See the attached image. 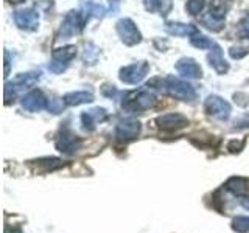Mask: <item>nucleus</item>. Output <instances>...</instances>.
Returning <instances> with one entry per match:
<instances>
[{"instance_id": "12", "label": "nucleus", "mask_w": 249, "mask_h": 233, "mask_svg": "<svg viewBox=\"0 0 249 233\" xmlns=\"http://www.w3.org/2000/svg\"><path fill=\"white\" fill-rule=\"evenodd\" d=\"M158 126L162 131H167V132H175L179 129H184L185 126H189V118L182 114H165V115H160L158 120Z\"/></svg>"}, {"instance_id": "17", "label": "nucleus", "mask_w": 249, "mask_h": 233, "mask_svg": "<svg viewBox=\"0 0 249 233\" xmlns=\"http://www.w3.org/2000/svg\"><path fill=\"white\" fill-rule=\"evenodd\" d=\"M212 49H213V50H210L209 56H207L209 64H210V67H212L216 73L223 75V73H226V72L229 70V64H228V62H226V59L223 58V51H221L220 47H218L216 44H213Z\"/></svg>"}, {"instance_id": "19", "label": "nucleus", "mask_w": 249, "mask_h": 233, "mask_svg": "<svg viewBox=\"0 0 249 233\" xmlns=\"http://www.w3.org/2000/svg\"><path fill=\"white\" fill-rule=\"evenodd\" d=\"M224 186H226V190H229L232 194H235V196H245L249 191V181L246 177L233 176L228 179V182H226Z\"/></svg>"}, {"instance_id": "13", "label": "nucleus", "mask_w": 249, "mask_h": 233, "mask_svg": "<svg viewBox=\"0 0 249 233\" xmlns=\"http://www.w3.org/2000/svg\"><path fill=\"white\" fill-rule=\"evenodd\" d=\"M14 22L22 30L35 31L39 25V14L35 10H19L14 14Z\"/></svg>"}, {"instance_id": "30", "label": "nucleus", "mask_w": 249, "mask_h": 233, "mask_svg": "<svg viewBox=\"0 0 249 233\" xmlns=\"http://www.w3.org/2000/svg\"><path fill=\"white\" fill-rule=\"evenodd\" d=\"M241 205H243L246 210H249V199H241Z\"/></svg>"}, {"instance_id": "20", "label": "nucleus", "mask_w": 249, "mask_h": 233, "mask_svg": "<svg viewBox=\"0 0 249 233\" xmlns=\"http://www.w3.org/2000/svg\"><path fill=\"white\" fill-rule=\"evenodd\" d=\"M62 100H64V103L67 106H80L86 103H92L93 95H92V92H88V90H76V92L66 93V95L62 97Z\"/></svg>"}, {"instance_id": "1", "label": "nucleus", "mask_w": 249, "mask_h": 233, "mask_svg": "<svg viewBox=\"0 0 249 233\" xmlns=\"http://www.w3.org/2000/svg\"><path fill=\"white\" fill-rule=\"evenodd\" d=\"M153 83H158L159 85L156 89H159L163 92H167L170 97H175L178 100H182V101H195L196 100V90L195 87L187 81L179 80V78H173V76H168V78H156L153 80Z\"/></svg>"}, {"instance_id": "29", "label": "nucleus", "mask_w": 249, "mask_h": 233, "mask_svg": "<svg viewBox=\"0 0 249 233\" xmlns=\"http://www.w3.org/2000/svg\"><path fill=\"white\" fill-rule=\"evenodd\" d=\"M243 145H245V140H241V142H231L229 143V146H228V150L231 151V152H238V151H241V148H243Z\"/></svg>"}, {"instance_id": "7", "label": "nucleus", "mask_w": 249, "mask_h": 233, "mask_svg": "<svg viewBox=\"0 0 249 233\" xmlns=\"http://www.w3.org/2000/svg\"><path fill=\"white\" fill-rule=\"evenodd\" d=\"M81 145H83V140L69 128L62 129L59 137L56 138V150L62 154H67V155L75 154L81 148Z\"/></svg>"}, {"instance_id": "18", "label": "nucleus", "mask_w": 249, "mask_h": 233, "mask_svg": "<svg viewBox=\"0 0 249 233\" xmlns=\"http://www.w3.org/2000/svg\"><path fill=\"white\" fill-rule=\"evenodd\" d=\"M165 30L170 34L179 36V37H192L193 34L198 33V28L190 23H179V22H167L165 23Z\"/></svg>"}, {"instance_id": "23", "label": "nucleus", "mask_w": 249, "mask_h": 233, "mask_svg": "<svg viewBox=\"0 0 249 233\" xmlns=\"http://www.w3.org/2000/svg\"><path fill=\"white\" fill-rule=\"evenodd\" d=\"M232 230L237 233H249V216H237L232 219Z\"/></svg>"}, {"instance_id": "22", "label": "nucleus", "mask_w": 249, "mask_h": 233, "mask_svg": "<svg viewBox=\"0 0 249 233\" xmlns=\"http://www.w3.org/2000/svg\"><path fill=\"white\" fill-rule=\"evenodd\" d=\"M190 44L193 45V47H196V49H199V50H206V49H212L213 47V42L210 41L209 37H206V36H202L199 31L196 34H193L192 37H190Z\"/></svg>"}, {"instance_id": "21", "label": "nucleus", "mask_w": 249, "mask_h": 233, "mask_svg": "<svg viewBox=\"0 0 249 233\" xmlns=\"http://www.w3.org/2000/svg\"><path fill=\"white\" fill-rule=\"evenodd\" d=\"M143 5L146 8V11L150 13H160V14H168L171 2L170 0H143Z\"/></svg>"}, {"instance_id": "11", "label": "nucleus", "mask_w": 249, "mask_h": 233, "mask_svg": "<svg viewBox=\"0 0 249 233\" xmlns=\"http://www.w3.org/2000/svg\"><path fill=\"white\" fill-rule=\"evenodd\" d=\"M22 103V107L25 109L27 112H41L44 109H47V103H49V98H45V95L41 92V90H30L28 93L22 97L20 100Z\"/></svg>"}, {"instance_id": "10", "label": "nucleus", "mask_w": 249, "mask_h": 233, "mask_svg": "<svg viewBox=\"0 0 249 233\" xmlns=\"http://www.w3.org/2000/svg\"><path fill=\"white\" fill-rule=\"evenodd\" d=\"M140 121L134 118H124L120 120L115 126V137L120 142H131L140 134Z\"/></svg>"}, {"instance_id": "5", "label": "nucleus", "mask_w": 249, "mask_h": 233, "mask_svg": "<svg viewBox=\"0 0 249 233\" xmlns=\"http://www.w3.org/2000/svg\"><path fill=\"white\" fill-rule=\"evenodd\" d=\"M84 25H86V22L83 19L81 11H70L64 17V20H62L58 36L59 39H70L75 34H80Z\"/></svg>"}, {"instance_id": "24", "label": "nucleus", "mask_w": 249, "mask_h": 233, "mask_svg": "<svg viewBox=\"0 0 249 233\" xmlns=\"http://www.w3.org/2000/svg\"><path fill=\"white\" fill-rule=\"evenodd\" d=\"M64 100H58V98H49V103H47V111H50L52 114H59L64 107Z\"/></svg>"}, {"instance_id": "8", "label": "nucleus", "mask_w": 249, "mask_h": 233, "mask_svg": "<svg viewBox=\"0 0 249 233\" xmlns=\"http://www.w3.org/2000/svg\"><path fill=\"white\" fill-rule=\"evenodd\" d=\"M204 109L209 115H212L213 118H218V120H228L231 116V111H232L228 101L218 95L207 97L206 103H204Z\"/></svg>"}, {"instance_id": "26", "label": "nucleus", "mask_w": 249, "mask_h": 233, "mask_svg": "<svg viewBox=\"0 0 249 233\" xmlns=\"http://www.w3.org/2000/svg\"><path fill=\"white\" fill-rule=\"evenodd\" d=\"M248 53H249V49H246V47H233V49L229 50L232 59H241V58H245Z\"/></svg>"}, {"instance_id": "16", "label": "nucleus", "mask_w": 249, "mask_h": 233, "mask_svg": "<svg viewBox=\"0 0 249 233\" xmlns=\"http://www.w3.org/2000/svg\"><path fill=\"white\" fill-rule=\"evenodd\" d=\"M64 165L66 163L61 159H56V157H45V159H39V160H35V162L30 163V166L35 173H44V174L52 173V171H56Z\"/></svg>"}, {"instance_id": "14", "label": "nucleus", "mask_w": 249, "mask_h": 233, "mask_svg": "<svg viewBox=\"0 0 249 233\" xmlns=\"http://www.w3.org/2000/svg\"><path fill=\"white\" fill-rule=\"evenodd\" d=\"M106 118H107V114L105 109L95 107V109H90V111H86L81 114V124H83L84 131L92 132L97 128V124L105 121Z\"/></svg>"}, {"instance_id": "2", "label": "nucleus", "mask_w": 249, "mask_h": 233, "mask_svg": "<svg viewBox=\"0 0 249 233\" xmlns=\"http://www.w3.org/2000/svg\"><path fill=\"white\" fill-rule=\"evenodd\" d=\"M41 78V73L39 72H28V73H20L14 78L13 81L6 83L5 85V100L6 104H10V101L19 95V93L25 92L27 89L33 87V85L39 81Z\"/></svg>"}, {"instance_id": "27", "label": "nucleus", "mask_w": 249, "mask_h": 233, "mask_svg": "<svg viewBox=\"0 0 249 233\" xmlns=\"http://www.w3.org/2000/svg\"><path fill=\"white\" fill-rule=\"evenodd\" d=\"M101 92H103V95L105 97H107V98H115V95L119 92H117V89H115V85H109V84H106V85H103V89H101Z\"/></svg>"}, {"instance_id": "4", "label": "nucleus", "mask_w": 249, "mask_h": 233, "mask_svg": "<svg viewBox=\"0 0 249 233\" xmlns=\"http://www.w3.org/2000/svg\"><path fill=\"white\" fill-rule=\"evenodd\" d=\"M76 56V49L73 45L62 47L52 53V61L49 64V70L52 73H62L69 67L70 61Z\"/></svg>"}, {"instance_id": "3", "label": "nucleus", "mask_w": 249, "mask_h": 233, "mask_svg": "<svg viewBox=\"0 0 249 233\" xmlns=\"http://www.w3.org/2000/svg\"><path fill=\"white\" fill-rule=\"evenodd\" d=\"M156 104V97L154 93L148 90H136L126 93V98L123 100L122 107L126 112H142L150 109Z\"/></svg>"}, {"instance_id": "6", "label": "nucleus", "mask_w": 249, "mask_h": 233, "mask_svg": "<svg viewBox=\"0 0 249 233\" xmlns=\"http://www.w3.org/2000/svg\"><path fill=\"white\" fill-rule=\"evenodd\" d=\"M115 30H117V33H119L122 42L129 47L137 45L142 41V34H140L137 25L131 19H120L117 22Z\"/></svg>"}, {"instance_id": "31", "label": "nucleus", "mask_w": 249, "mask_h": 233, "mask_svg": "<svg viewBox=\"0 0 249 233\" xmlns=\"http://www.w3.org/2000/svg\"><path fill=\"white\" fill-rule=\"evenodd\" d=\"M8 2H10V3H13V5H16V3H22L23 0H8Z\"/></svg>"}, {"instance_id": "25", "label": "nucleus", "mask_w": 249, "mask_h": 233, "mask_svg": "<svg viewBox=\"0 0 249 233\" xmlns=\"http://www.w3.org/2000/svg\"><path fill=\"white\" fill-rule=\"evenodd\" d=\"M202 8H204V0H189V3H187V10L193 16L199 14Z\"/></svg>"}, {"instance_id": "9", "label": "nucleus", "mask_w": 249, "mask_h": 233, "mask_svg": "<svg viewBox=\"0 0 249 233\" xmlns=\"http://www.w3.org/2000/svg\"><path fill=\"white\" fill-rule=\"evenodd\" d=\"M150 72V66L146 62H136L120 70V80L124 84H139Z\"/></svg>"}, {"instance_id": "28", "label": "nucleus", "mask_w": 249, "mask_h": 233, "mask_svg": "<svg viewBox=\"0 0 249 233\" xmlns=\"http://www.w3.org/2000/svg\"><path fill=\"white\" fill-rule=\"evenodd\" d=\"M241 36L243 37H246V39H249V14L245 17V20L241 22Z\"/></svg>"}, {"instance_id": "15", "label": "nucleus", "mask_w": 249, "mask_h": 233, "mask_svg": "<svg viewBox=\"0 0 249 233\" xmlns=\"http://www.w3.org/2000/svg\"><path fill=\"white\" fill-rule=\"evenodd\" d=\"M176 70L178 73L184 76V78H189V80H198V78L202 76V70L198 66V62H195L192 58H182L176 62Z\"/></svg>"}]
</instances>
